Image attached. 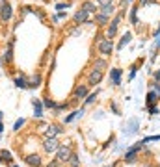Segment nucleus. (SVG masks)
Returning a JSON list of instances; mask_svg holds the SVG:
<instances>
[{
    "label": "nucleus",
    "instance_id": "f257e3e1",
    "mask_svg": "<svg viewBox=\"0 0 160 167\" xmlns=\"http://www.w3.org/2000/svg\"><path fill=\"white\" fill-rule=\"evenodd\" d=\"M123 15H125V9H121V13L116 15V19L110 22V26H108V30H106V39H112V37L117 33V26H119V20H121Z\"/></svg>",
    "mask_w": 160,
    "mask_h": 167
},
{
    "label": "nucleus",
    "instance_id": "f03ea898",
    "mask_svg": "<svg viewBox=\"0 0 160 167\" xmlns=\"http://www.w3.org/2000/svg\"><path fill=\"white\" fill-rule=\"evenodd\" d=\"M138 128H140V121L134 117V119H129V121H127V125H125L123 132H125V136H132V134H136V132H138Z\"/></svg>",
    "mask_w": 160,
    "mask_h": 167
},
{
    "label": "nucleus",
    "instance_id": "7ed1b4c3",
    "mask_svg": "<svg viewBox=\"0 0 160 167\" xmlns=\"http://www.w3.org/2000/svg\"><path fill=\"white\" fill-rule=\"evenodd\" d=\"M97 46H99V52L104 54V56H110V54L114 52V43H112V39H103Z\"/></svg>",
    "mask_w": 160,
    "mask_h": 167
},
{
    "label": "nucleus",
    "instance_id": "20e7f679",
    "mask_svg": "<svg viewBox=\"0 0 160 167\" xmlns=\"http://www.w3.org/2000/svg\"><path fill=\"white\" fill-rule=\"evenodd\" d=\"M43 149H45L47 152H54V151H58V149H60V143H58V139H56V138H45Z\"/></svg>",
    "mask_w": 160,
    "mask_h": 167
},
{
    "label": "nucleus",
    "instance_id": "39448f33",
    "mask_svg": "<svg viewBox=\"0 0 160 167\" xmlns=\"http://www.w3.org/2000/svg\"><path fill=\"white\" fill-rule=\"evenodd\" d=\"M71 154H73V151H71V147H67V145H62V147L58 149V160H60V162H69V160H71Z\"/></svg>",
    "mask_w": 160,
    "mask_h": 167
},
{
    "label": "nucleus",
    "instance_id": "423d86ee",
    "mask_svg": "<svg viewBox=\"0 0 160 167\" xmlns=\"http://www.w3.org/2000/svg\"><path fill=\"white\" fill-rule=\"evenodd\" d=\"M101 80H103V73L91 69V73L88 74V84L89 86H97V84H101Z\"/></svg>",
    "mask_w": 160,
    "mask_h": 167
},
{
    "label": "nucleus",
    "instance_id": "0eeeda50",
    "mask_svg": "<svg viewBox=\"0 0 160 167\" xmlns=\"http://www.w3.org/2000/svg\"><path fill=\"white\" fill-rule=\"evenodd\" d=\"M140 147H142V143L140 145H136V147H132L127 154H125V162H129V164H132V162H136V158H138V151H140Z\"/></svg>",
    "mask_w": 160,
    "mask_h": 167
},
{
    "label": "nucleus",
    "instance_id": "6e6552de",
    "mask_svg": "<svg viewBox=\"0 0 160 167\" xmlns=\"http://www.w3.org/2000/svg\"><path fill=\"white\" fill-rule=\"evenodd\" d=\"M73 19H75V22H78V24H80V22H88V20H89V13L84 11V9H78Z\"/></svg>",
    "mask_w": 160,
    "mask_h": 167
},
{
    "label": "nucleus",
    "instance_id": "1a4fd4ad",
    "mask_svg": "<svg viewBox=\"0 0 160 167\" xmlns=\"http://www.w3.org/2000/svg\"><path fill=\"white\" fill-rule=\"evenodd\" d=\"M110 82L114 86H119L121 84V69H112L110 71Z\"/></svg>",
    "mask_w": 160,
    "mask_h": 167
},
{
    "label": "nucleus",
    "instance_id": "9d476101",
    "mask_svg": "<svg viewBox=\"0 0 160 167\" xmlns=\"http://www.w3.org/2000/svg\"><path fill=\"white\" fill-rule=\"evenodd\" d=\"M58 134H62V128H60L58 125H50V126H47V130H45V136H47V138H56Z\"/></svg>",
    "mask_w": 160,
    "mask_h": 167
},
{
    "label": "nucleus",
    "instance_id": "9b49d317",
    "mask_svg": "<svg viewBox=\"0 0 160 167\" xmlns=\"http://www.w3.org/2000/svg\"><path fill=\"white\" fill-rule=\"evenodd\" d=\"M11 15H13V9H11L9 4H6L4 7H0V19H2V20H9Z\"/></svg>",
    "mask_w": 160,
    "mask_h": 167
},
{
    "label": "nucleus",
    "instance_id": "f8f14e48",
    "mask_svg": "<svg viewBox=\"0 0 160 167\" xmlns=\"http://www.w3.org/2000/svg\"><path fill=\"white\" fill-rule=\"evenodd\" d=\"M24 162H26L30 167H41V158H39L37 154H30V156H26Z\"/></svg>",
    "mask_w": 160,
    "mask_h": 167
},
{
    "label": "nucleus",
    "instance_id": "ddd939ff",
    "mask_svg": "<svg viewBox=\"0 0 160 167\" xmlns=\"http://www.w3.org/2000/svg\"><path fill=\"white\" fill-rule=\"evenodd\" d=\"M95 22L99 26H106V24H110V17H106L103 13H95Z\"/></svg>",
    "mask_w": 160,
    "mask_h": 167
},
{
    "label": "nucleus",
    "instance_id": "4468645a",
    "mask_svg": "<svg viewBox=\"0 0 160 167\" xmlns=\"http://www.w3.org/2000/svg\"><path fill=\"white\" fill-rule=\"evenodd\" d=\"M114 11H116V7H114V4H108V6H103V7L99 9V13H103V15H106V17H110V15H114Z\"/></svg>",
    "mask_w": 160,
    "mask_h": 167
},
{
    "label": "nucleus",
    "instance_id": "2eb2a0df",
    "mask_svg": "<svg viewBox=\"0 0 160 167\" xmlns=\"http://www.w3.org/2000/svg\"><path fill=\"white\" fill-rule=\"evenodd\" d=\"M86 95H88V87H86V86H78V87L75 89V97H76V99H84Z\"/></svg>",
    "mask_w": 160,
    "mask_h": 167
},
{
    "label": "nucleus",
    "instance_id": "dca6fc26",
    "mask_svg": "<svg viewBox=\"0 0 160 167\" xmlns=\"http://www.w3.org/2000/svg\"><path fill=\"white\" fill-rule=\"evenodd\" d=\"M82 9H84V11H88V13H97L95 4H93V2H89V0H86V2L82 4Z\"/></svg>",
    "mask_w": 160,
    "mask_h": 167
},
{
    "label": "nucleus",
    "instance_id": "f3484780",
    "mask_svg": "<svg viewBox=\"0 0 160 167\" xmlns=\"http://www.w3.org/2000/svg\"><path fill=\"white\" fill-rule=\"evenodd\" d=\"M106 67H108V65H106L104 59H95V61H93V69H95V71H101V73H103Z\"/></svg>",
    "mask_w": 160,
    "mask_h": 167
},
{
    "label": "nucleus",
    "instance_id": "a211bd4d",
    "mask_svg": "<svg viewBox=\"0 0 160 167\" xmlns=\"http://www.w3.org/2000/svg\"><path fill=\"white\" fill-rule=\"evenodd\" d=\"M157 100H158V93L157 91H149L147 93V104L153 106V102H157Z\"/></svg>",
    "mask_w": 160,
    "mask_h": 167
},
{
    "label": "nucleus",
    "instance_id": "6ab92c4d",
    "mask_svg": "<svg viewBox=\"0 0 160 167\" xmlns=\"http://www.w3.org/2000/svg\"><path fill=\"white\" fill-rule=\"evenodd\" d=\"M130 37H132V33H130V32H127V33L123 35V39L119 41V45H117V48H123L125 45H129V41H130Z\"/></svg>",
    "mask_w": 160,
    "mask_h": 167
},
{
    "label": "nucleus",
    "instance_id": "aec40b11",
    "mask_svg": "<svg viewBox=\"0 0 160 167\" xmlns=\"http://www.w3.org/2000/svg\"><path fill=\"white\" fill-rule=\"evenodd\" d=\"M11 45H13V41H9V46H7V50H6V54H4V61H6V63H9V61H11V56H13Z\"/></svg>",
    "mask_w": 160,
    "mask_h": 167
},
{
    "label": "nucleus",
    "instance_id": "412c9836",
    "mask_svg": "<svg viewBox=\"0 0 160 167\" xmlns=\"http://www.w3.org/2000/svg\"><path fill=\"white\" fill-rule=\"evenodd\" d=\"M15 86H17V87H21V89H26V87H28V82L21 76V78H15Z\"/></svg>",
    "mask_w": 160,
    "mask_h": 167
},
{
    "label": "nucleus",
    "instance_id": "4be33fe9",
    "mask_svg": "<svg viewBox=\"0 0 160 167\" xmlns=\"http://www.w3.org/2000/svg\"><path fill=\"white\" fill-rule=\"evenodd\" d=\"M34 108H35V113H34V115L39 119V117L43 115V112H41V102H39V100H35V99H34Z\"/></svg>",
    "mask_w": 160,
    "mask_h": 167
},
{
    "label": "nucleus",
    "instance_id": "5701e85b",
    "mask_svg": "<svg viewBox=\"0 0 160 167\" xmlns=\"http://www.w3.org/2000/svg\"><path fill=\"white\" fill-rule=\"evenodd\" d=\"M82 113H84V110H76V112H73L71 115H67V117H65V123H71L75 117H78V115H82Z\"/></svg>",
    "mask_w": 160,
    "mask_h": 167
},
{
    "label": "nucleus",
    "instance_id": "b1692460",
    "mask_svg": "<svg viewBox=\"0 0 160 167\" xmlns=\"http://www.w3.org/2000/svg\"><path fill=\"white\" fill-rule=\"evenodd\" d=\"M39 84H41V76L37 74V76H34V78L30 80V84H28V87H37Z\"/></svg>",
    "mask_w": 160,
    "mask_h": 167
},
{
    "label": "nucleus",
    "instance_id": "393cba45",
    "mask_svg": "<svg viewBox=\"0 0 160 167\" xmlns=\"http://www.w3.org/2000/svg\"><path fill=\"white\" fill-rule=\"evenodd\" d=\"M69 164H71L73 167H78V165H80V160H78V156H76V154H71V160H69Z\"/></svg>",
    "mask_w": 160,
    "mask_h": 167
},
{
    "label": "nucleus",
    "instance_id": "a878e982",
    "mask_svg": "<svg viewBox=\"0 0 160 167\" xmlns=\"http://www.w3.org/2000/svg\"><path fill=\"white\" fill-rule=\"evenodd\" d=\"M136 11H138V6L132 7V11H130V20H132V24H136Z\"/></svg>",
    "mask_w": 160,
    "mask_h": 167
},
{
    "label": "nucleus",
    "instance_id": "bb28decb",
    "mask_svg": "<svg viewBox=\"0 0 160 167\" xmlns=\"http://www.w3.org/2000/svg\"><path fill=\"white\" fill-rule=\"evenodd\" d=\"M43 104H45L47 108H56V104H54V102H52L50 99H45V100H43Z\"/></svg>",
    "mask_w": 160,
    "mask_h": 167
},
{
    "label": "nucleus",
    "instance_id": "cd10ccee",
    "mask_svg": "<svg viewBox=\"0 0 160 167\" xmlns=\"http://www.w3.org/2000/svg\"><path fill=\"white\" fill-rule=\"evenodd\" d=\"M22 125H24V119H19V121L15 123V126H13V130H15V132H17V130H21V126H22Z\"/></svg>",
    "mask_w": 160,
    "mask_h": 167
},
{
    "label": "nucleus",
    "instance_id": "c85d7f7f",
    "mask_svg": "<svg viewBox=\"0 0 160 167\" xmlns=\"http://www.w3.org/2000/svg\"><path fill=\"white\" fill-rule=\"evenodd\" d=\"M95 99H97V93H91V95H89V97L86 99V104H91V102H93Z\"/></svg>",
    "mask_w": 160,
    "mask_h": 167
},
{
    "label": "nucleus",
    "instance_id": "c756f323",
    "mask_svg": "<svg viewBox=\"0 0 160 167\" xmlns=\"http://www.w3.org/2000/svg\"><path fill=\"white\" fill-rule=\"evenodd\" d=\"M97 2H99V6L103 7V6H108V4H112L114 0H97Z\"/></svg>",
    "mask_w": 160,
    "mask_h": 167
},
{
    "label": "nucleus",
    "instance_id": "7c9ffc66",
    "mask_svg": "<svg viewBox=\"0 0 160 167\" xmlns=\"http://www.w3.org/2000/svg\"><path fill=\"white\" fill-rule=\"evenodd\" d=\"M149 112H151L153 115H157V113H158V108H157V106H149Z\"/></svg>",
    "mask_w": 160,
    "mask_h": 167
},
{
    "label": "nucleus",
    "instance_id": "2f4dec72",
    "mask_svg": "<svg viewBox=\"0 0 160 167\" xmlns=\"http://www.w3.org/2000/svg\"><path fill=\"white\" fill-rule=\"evenodd\" d=\"M56 7H58V9H65V7H69V2H67V4H58Z\"/></svg>",
    "mask_w": 160,
    "mask_h": 167
},
{
    "label": "nucleus",
    "instance_id": "473e14b6",
    "mask_svg": "<svg viewBox=\"0 0 160 167\" xmlns=\"http://www.w3.org/2000/svg\"><path fill=\"white\" fill-rule=\"evenodd\" d=\"M155 82H160V71L155 73Z\"/></svg>",
    "mask_w": 160,
    "mask_h": 167
},
{
    "label": "nucleus",
    "instance_id": "72a5a7b5",
    "mask_svg": "<svg viewBox=\"0 0 160 167\" xmlns=\"http://www.w3.org/2000/svg\"><path fill=\"white\" fill-rule=\"evenodd\" d=\"M155 89L158 91V97H160V82H155Z\"/></svg>",
    "mask_w": 160,
    "mask_h": 167
},
{
    "label": "nucleus",
    "instance_id": "f704fd0d",
    "mask_svg": "<svg viewBox=\"0 0 160 167\" xmlns=\"http://www.w3.org/2000/svg\"><path fill=\"white\" fill-rule=\"evenodd\" d=\"M149 2H155V0H140V4H142V6H145V4H149Z\"/></svg>",
    "mask_w": 160,
    "mask_h": 167
},
{
    "label": "nucleus",
    "instance_id": "c9c22d12",
    "mask_svg": "<svg viewBox=\"0 0 160 167\" xmlns=\"http://www.w3.org/2000/svg\"><path fill=\"white\" fill-rule=\"evenodd\" d=\"M6 4H7V0H0V7H4Z\"/></svg>",
    "mask_w": 160,
    "mask_h": 167
},
{
    "label": "nucleus",
    "instance_id": "e433bc0d",
    "mask_svg": "<svg viewBox=\"0 0 160 167\" xmlns=\"http://www.w3.org/2000/svg\"><path fill=\"white\" fill-rule=\"evenodd\" d=\"M157 46H160V33L157 35Z\"/></svg>",
    "mask_w": 160,
    "mask_h": 167
},
{
    "label": "nucleus",
    "instance_id": "4c0bfd02",
    "mask_svg": "<svg viewBox=\"0 0 160 167\" xmlns=\"http://www.w3.org/2000/svg\"><path fill=\"white\" fill-rule=\"evenodd\" d=\"M2 130H4V126H2V121H0V132H2Z\"/></svg>",
    "mask_w": 160,
    "mask_h": 167
},
{
    "label": "nucleus",
    "instance_id": "58836bf2",
    "mask_svg": "<svg viewBox=\"0 0 160 167\" xmlns=\"http://www.w3.org/2000/svg\"><path fill=\"white\" fill-rule=\"evenodd\" d=\"M13 167H17V165H13Z\"/></svg>",
    "mask_w": 160,
    "mask_h": 167
}]
</instances>
